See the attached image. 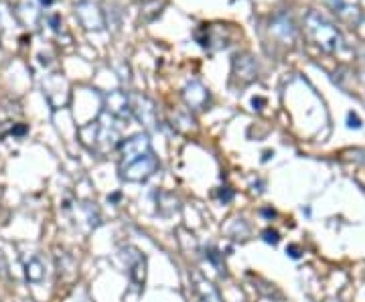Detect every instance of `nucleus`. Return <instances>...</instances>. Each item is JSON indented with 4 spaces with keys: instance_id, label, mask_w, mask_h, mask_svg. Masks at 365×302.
I'll list each match as a JSON object with an SVG mask.
<instances>
[{
    "instance_id": "nucleus-1",
    "label": "nucleus",
    "mask_w": 365,
    "mask_h": 302,
    "mask_svg": "<svg viewBox=\"0 0 365 302\" xmlns=\"http://www.w3.org/2000/svg\"><path fill=\"white\" fill-rule=\"evenodd\" d=\"M304 35L321 51L335 55L343 49V35L337 25L319 11H309L304 16Z\"/></svg>"
},
{
    "instance_id": "nucleus-2",
    "label": "nucleus",
    "mask_w": 365,
    "mask_h": 302,
    "mask_svg": "<svg viewBox=\"0 0 365 302\" xmlns=\"http://www.w3.org/2000/svg\"><path fill=\"white\" fill-rule=\"evenodd\" d=\"M158 169V158L155 152H146L143 157L134 158L132 162L120 167V177L128 183H143L148 177H153Z\"/></svg>"
},
{
    "instance_id": "nucleus-3",
    "label": "nucleus",
    "mask_w": 365,
    "mask_h": 302,
    "mask_svg": "<svg viewBox=\"0 0 365 302\" xmlns=\"http://www.w3.org/2000/svg\"><path fill=\"white\" fill-rule=\"evenodd\" d=\"M76 14H78L79 23L88 31H102L106 25L104 14L100 11L98 4H93L91 0H81L76 6Z\"/></svg>"
},
{
    "instance_id": "nucleus-4",
    "label": "nucleus",
    "mask_w": 365,
    "mask_h": 302,
    "mask_svg": "<svg viewBox=\"0 0 365 302\" xmlns=\"http://www.w3.org/2000/svg\"><path fill=\"white\" fill-rule=\"evenodd\" d=\"M146 152H153V146L146 134H134L128 140L122 142V158H120V167L132 162L134 158L143 157Z\"/></svg>"
},
{
    "instance_id": "nucleus-5",
    "label": "nucleus",
    "mask_w": 365,
    "mask_h": 302,
    "mask_svg": "<svg viewBox=\"0 0 365 302\" xmlns=\"http://www.w3.org/2000/svg\"><path fill=\"white\" fill-rule=\"evenodd\" d=\"M234 76L242 83H252L258 79V63L248 53H237L234 57Z\"/></svg>"
},
{
    "instance_id": "nucleus-6",
    "label": "nucleus",
    "mask_w": 365,
    "mask_h": 302,
    "mask_svg": "<svg viewBox=\"0 0 365 302\" xmlns=\"http://www.w3.org/2000/svg\"><path fill=\"white\" fill-rule=\"evenodd\" d=\"M333 13L339 16L343 23L347 25L357 26L361 21V9L357 0H329Z\"/></svg>"
},
{
    "instance_id": "nucleus-7",
    "label": "nucleus",
    "mask_w": 365,
    "mask_h": 302,
    "mask_svg": "<svg viewBox=\"0 0 365 302\" xmlns=\"http://www.w3.org/2000/svg\"><path fill=\"white\" fill-rule=\"evenodd\" d=\"M182 100L191 110H203L209 102V90L201 81H191L182 90Z\"/></svg>"
},
{
    "instance_id": "nucleus-8",
    "label": "nucleus",
    "mask_w": 365,
    "mask_h": 302,
    "mask_svg": "<svg viewBox=\"0 0 365 302\" xmlns=\"http://www.w3.org/2000/svg\"><path fill=\"white\" fill-rule=\"evenodd\" d=\"M130 110L132 116H136L148 128L155 126V114L157 112H155V104L148 98H144V95H130Z\"/></svg>"
},
{
    "instance_id": "nucleus-9",
    "label": "nucleus",
    "mask_w": 365,
    "mask_h": 302,
    "mask_svg": "<svg viewBox=\"0 0 365 302\" xmlns=\"http://www.w3.org/2000/svg\"><path fill=\"white\" fill-rule=\"evenodd\" d=\"M106 105H108V112L120 120H130L132 110H130V95H126L124 92H114L110 95H106Z\"/></svg>"
},
{
    "instance_id": "nucleus-10",
    "label": "nucleus",
    "mask_w": 365,
    "mask_h": 302,
    "mask_svg": "<svg viewBox=\"0 0 365 302\" xmlns=\"http://www.w3.org/2000/svg\"><path fill=\"white\" fill-rule=\"evenodd\" d=\"M191 280H193V288H195L197 296L201 298V302H222V296L217 288L209 282L207 278L201 276L199 272H193L191 274Z\"/></svg>"
},
{
    "instance_id": "nucleus-11",
    "label": "nucleus",
    "mask_w": 365,
    "mask_h": 302,
    "mask_svg": "<svg viewBox=\"0 0 365 302\" xmlns=\"http://www.w3.org/2000/svg\"><path fill=\"white\" fill-rule=\"evenodd\" d=\"M128 258V266H130V278L132 282L140 288L146 280V260H144L143 254H138V250L134 251V258L126 256Z\"/></svg>"
},
{
    "instance_id": "nucleus-12",
    "label": "nucleus",
    "mask_w": 365,
    "mask_h": 302,
    "mask_svg": "<svg viewBox=\"0 0 365 302\" xmlns=\"http://www.w3.org/2000/svg\"><path fill=\"white\" fill-rule=\"evenodd\" d=\"M25 274L29 282L39 284L45 280V264L39 258H29V262L25 264Z\"/></svg>"
},
{
    "instance_id": "nucleus-13",
    "label": "nucleus",
    "mask_w": 365,
    "mask_h": 302,
    "mask_svg": "<svg viewBox=\"0 0 365 302\" xmlns=\"http://www.w3.org/2000/svg\"><path fill=\"white\" fill-rule=\"evenodd\" d=\"M278 239H280V237H278V234L272 231V229H266V231H264V241H266V244H278Z\"/></svg>"
},
{
    "instance_id": "nucleus-14",
    "label": "nucleus",
    "mask_w": 365,
    "mask_h": 302,
    "mask_svg": "<svg viewBox=\"0 0 365 302\" xmlns=\"http://www.w3.org/2000/svg\"><path fill=\"white\" fill-rule=\"evenodd\" d=\"M329 302H335V301H329Z\"/></svg>"
}]
</instances>
